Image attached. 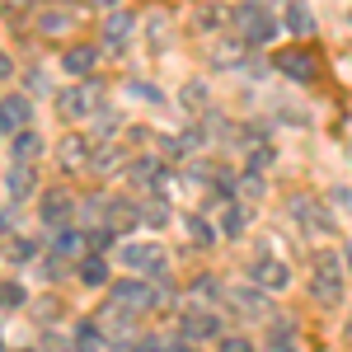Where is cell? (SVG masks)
<instances>
[{"instance_id": "cell-11", "label": "cell", "mask_w": 352, "mask_h": 352, "mask_svg": "<svg viewBox=\"0 0 352 352\" xmlns=\"http://www.w3.org/2000/svg\"><path fill=\"white\" fill-rule=\"evenodd\" d=\"M43 155V136L33 132V127H24V132L14 136V164H33Z\"/></svg>"}, {"instance_id": "cell-43", "label": "cell", "mask_w": 352, "mask_h": 352, "mask_svg": "<svg viewBox=\"0 0 352 352\" xmlns=\"http://www.w3.org/2000/svg\"><path fill=\"white\" fill-rule=\"evenodd\" d=\"M348 268H352V244H348Z\"/></svg>"}, {"instance_id": "cell-34", "label": "cell", "mask_w": 352, "mask_h": 352, "mask_svg": "<svg viewBox=\"0 0 352 352\" xmlns=\"http://www.w3.org/2000/svg\"><path fill=\"white\" fill-rule=\"evenodd\" d=\"M240 192H244V197H263V179H258V174H249V179L240 184Z\"/></svg>"}, {"instance_id": "cell-6", "label": "cell", "mask_w": 352, "mask_h": 352, "mask_svg": "<svg viewBox=\"0 0 352 352\" xmlns=\"http://www.w3.org/2000/svg\"><path fill=\"white\" fill-rule=\"evenodd\" d=\"M56 109H61V118H85V113L99 109V89H94V85H80V89H61V94H56Z\"/></svg>"}, {"instance_id": "cell-32", "label": "cell", "mask_w": 352, "mask_h": 352, "mask_svg": "<svg viewBox=\"0 0 352 352\" xmlns=\"http://www.w3.org/2000/svg\"><path fill=\"white\" fill-rule=\"evenodd\" d=\"M249 164H258V169H263V164H272V146H268V141H258V146L249 151Z\"/></svg>"}, {"instance_id": "cell-2", "label": "cell", "mask_w": 352, "mask_h": 352, "mask_svg": "<svg viewBox=\"0 0 352 352\" xmlns=\"http://www.w3.org/2000/svg\"><path fill=\"white\" fill-rule=\"evenodd\" d=\"M122 263L132 272H146V277H164L169 254H164L160 244H127V249H122Z\"/></svg>"}, {"instance_id": "cell-19", "label": "cell", "mask_w": 352, "mask_h": 352, "mask_svg": "<svg viewBox=\"0 0 352 352\" xmlns=\"http://www.w3.org/2000/svg\"><path fill=\"white\" fill-rule=\"evenodd\" d=\"M33 188H38L33 169H28V164H14V169H10V192H14V197H28Z\"/></svg>"}, {"instance_id": "cell-39", "label": "cell", "mask_w": 352, "mask_h": 352, "mask_svg": "<svg viewBox=\"0 0 352 352\" xmlns=\"http://www.w3.org/2000/svg\"><path fill=\"white\" fill-rule=\"evenodd\" d=\"M338 207H343V212H352V192H348V188L338 192Z\"/></svg>"}, {"instance_id": "cell-7", "label": "cell", "mask_w": 352, "mask_h": 352, "mask_svg": "<svg viewBox=\"0 0 352 352\" xmlns=\"http://www.w3.org/2000/svg\"><path fill=\"white\" fill-rule=\"evenodd\" d=\"M28 113H33V99H28V94H10V99L0 104V127L19 136L28 127Z\"/></svg>"}, {"instance_id": "cell-28", "label": "cell", "mask_w": 352, "mask_h": 352, "mask_svg": "<svg viewBox=\"0 0 352 352\" xmlns=\"http://www.w3.org/2000/svg\"><path fill=\"white\" fill-rule=\"evenodd\" d=\"M38 24H43V33H66V28H71V19H66L61 10H47V14H43Z\"/></svg>"}, {"instance_id": "cell-5", "label": "cell", "mask_w": 352, "mask_h": 352, "mask_svg": "<svg viewBox=\"0 0 352 352\" xmlns=\"http://www.w3.org/2000/svg\"><path fill=\"white\" fill-rule=\"evenodd\" d=\"M249 277H254V287H263V292H282V287L292 282V268H287L282 258H254V263H249Z\"/></svg>"}, {"instance_id": "cell-30", "label": "cell", "mask_w": 352, "mask_h": 352, "mask_svg": "<svg viewBox=\"0 0 352 352\" xmlns=\"http://www.w3.org/2000/svg\"><path fill=\"white\" fill-rule=\"evenodd\" d=\"M0 305H24V287L19 282H0Z\"/></svg>"}, {"instance_id": "cell-4", "label": "cell", "mask_w": 352, "mask_h": 352, "mask_svg": "<svg viewBox=\"0 0 352 352\" xmlns=\"http://www.w3.org/2000/svg\"><path fill=\"white\" fill-rule=\"evenodd\" d=\"M310 292L320 305H338L343 300V277H338V258H320V272L310 282Z\"/></svg>"}, {"instance_id": "cell-21", "label": "cell", "mask_w": 352, "mask_h": 352, "mask_svg": "<svg viewBox=\"0 0 352 352\" xmlns=\"http://www.w3.org/2000/svg\"><path fill=\"white\" fill-rule=\"evenodd\" d=\"M244 221H249V212H244V207H226V217H221V235L240 240V235H244Z\"/></svg>"}, {"instance_id": "cell-42", "label": "cell", "mask_w": 352, "mask_h": 352, "mask_svg": "<svg viewBox=\"0 0 352 352\" xmlns=\"http://www.w3.org/2000/svg\"><path fill=\"white\" fill-rule=\"evenodd\" d=\"M10 5H33V0H10Z\"/></svg>"}, {"instance_id": "cell-37", "label": "cell", "mask_w": 352, "mask_h": 352, "mask_svg": "<svg viewBox=\"0 0 352 352\" xmlns=\"http://www.w3.org/2000/svg\"><path fill=\"white\" fill-rule=\"evenodd\" d=\"M192 292H197V296H221V287H217V282H212V277H202V282H197Z\"/></svg>"}, {"instance_id": "cell-15", "label": "cell", "mask_w": 352, "mask_h": 352, "mask_svg": "<svg viewBox=\"0 0 352 352\" xmlns=\"http://www.w3.org/2000/svg\"><path fill=\"white\" fill-rule=\"evenodd\" d=\"M136 28L132 14H122V10H109V19H104V38L109 43H127V33Z\"/></svg>"}, {"instance_id": "cell-35", "label": "cell", "mask_w": 352, "mask_h": 352, "mask_svg": "<svg viewBox=\"0 0 352 352\" xmlns=\"http://www.w3.org/2000/svg\"><path fill=\"white\" fill-rule=\"evenodd\" d=\"M221 352H254L249 338H221Z\"/></svg>"}, {"instance_id": "cell-22", "label": "cell", "mask_w": 352, "mask_h": 352, "mask_svg": "<svg viewBox=\"0 0 352 352\" xmlns=\"http://www.w3.org/2000/svg\"><path fill=\"white\" fill-rule=\"evenodd\" d=\"M104 277H109V263H104V258H80V282L85 287H99Z\"/></svg>"}, {"instance_id": "cell-3", "label": "cell", "mask_w": 352, "mask_h": 352, "mask_svg": "<svg viewBox=\"0 0 352 352\" xmlns=\"http://www.w3.org/2000/svg\"><path fill=\"white\" fill-rule=\"evenodd\" d=\"M113 305L127 310V315H141V310L155 305V292L146 282H136V277H122V282H113Z\"/></svg>"}, {"instance_id": "cell-13", "label": "cell", "mask_w": 352, "mask_h": 352, "mask_svg": "<svg viewBox=\"0 0 352 352\" xmlns=\"http://www.w3.org/2000/svg\"><path fill=\"white\" fill-rule=\"evenodd\" d=\"M282 19H287V28H292L296 38H310V33H315V14H310L305 5H296V0L287 5V14H282Z\"/></svg>"}, {"instance_id": "cell-40", "label": "cell", "mask_w": 352, "mask_h": 352, "mask_svg": "<svg viewBox=\"0 0 352 352\" xmlns=\"http://www.w3.org/2000/svg\"><path fill=\"white\" fill-rule=\"evenodd\" d=\"M94 10H118V0H89Z\"/></svg>"}, {"instance_id": "cell-31", "label": "cell", "mask_w": 352, "mask_h": 352, "mask_svg": "<svg viewBox=\"0 0 352 352\" xmlns=\"http://www.w3.org/2000/svg\"><path fill=\"white\" fill-rule=\"evenodd\" d=\"M118 122H122V118H118L113 109H99V113H94V127H99V132H118Z\"/></svg>"}, {"instance_id": "cell-23", "label": "cell", "mask_w": 352, "mask_h": 352, "mask_svg": "<svg viewBox=\"0 0 352 352\" xmlns=\"http://www.w3.org/2000/svg\"><path fill=\"white\" fill-rule=\"evenodd\" d=\"M89 164H94L99 174H113V169L122 164V155H118V146H99V151L89 155Z\"/></svg>"}, {"instance_id": "cell-14", "label": "cell", "mask_w": 352, "mask_h": 352, "mask_svg": "<svg viewBox=\"0 0 352 352\" xmlns=\"http://www.w3.org/2000/svg\"><path fill=\"white\" fill-rule=\"evenodd\" d=\"M230 300H235L240 315H263V287H235Z\"/></svg>"}, {"instance_id": "cell-44", "label": "cell", "mask_w": 352, "mask_h": 352, "mask_svg": "<svg viewBox=\"0 0 352 352\" xmlns=\"http://www.w3.org/2000/svg\"><path fill=\"white\" fill-rule=\"evenodd\" d=\"M28 352H33V348H28Z\"/></svg>"}, {"instance_id": "cell-41", "label": "cell", "mask_w": 352, "mask_h": 352, "mask_svg": "<svg viewBox=\"0 0 352 352\" xmlns=\"http://www.w3.org/2000/svg\"><path fill=\"white\" fill-rule=\"evenodd\" d=\"M0 235H10V212H0Z\"/></svg>"}, {"instance_id": "cell-12", "label": "cell", "mask_w": 352, "mask_h": 352, "mask_svg": "<svg viewBox=\"0 0 352 352\" xmlns=\"http://www.w3.org/2000/svg\"><path fill=\"white\" fill-rule=\"evenodd\" d=\"M184 338H221L217 315H184Z\"/></svg>"}, {"instance_id": "cell-17", "label": "cell", "mask_w": 352, "mask_h": 352, "mask_svg": "<svg viewBox=\"0 0 352 352\" xmlns=\"http://www.w3.org/2000/svg\"><path fill=\"white\" fill-rule=\"evenodd\" d=\"M56 160H61V169H80L89 155H85V141L80 136H66L61 146H56Z\"/></svg>"}, {"instance_id": "cell-36", "label": "cell", "mask_w": 352, "mask_h": 352, "mask_svg": "<svg viewBox=\"0 0 352 352\" xmlns=\"http://www.w3.org/2000/svg\"><path fill=\"white\" fill-rule=\"evenodd\" d=\"M235 56H240V47H230V43H221V47H217V61H221V66H230Z\"/></svg>"}, {"instance_id": "cell-1", "label": "cell", "mask_w": 352, "mask_h": 352, "mask_svg": "<svg viewBox=\"0 0 352 352\" xmlns=\"http://www.w3.org/2000/svg\"><path fill=\"white\" fill-rule=\"evenodd\" d=\"M235 24H240V38H244V43H254V47L272 43V33H277L268 5H240V10H235Z\"/></svg>"}, {"instance_id": "cell-8", "label": "cell", "mask_w": 352, "mask_h": 352, "mask_svg": "<svg viewBox=\"0 0 352 352\" xmlns=\"http://www.w3.org/2000/svg\"><path fill=\"white\" fill-rule=\"evenodd\" d=\"M287 212H292L296 221H305L310 230H329V226H333V221H329V212L315 202V197H305V192H296V197H292V207H287Z\"/></svg>"}, {"instance_id": "cell-24", "label": "cell", "mask_w": 352, "mask_h": 352, "mask_svg": "<svg viewBox=\"0 0 352 352\" xmlns=\"http://www.w3.org/2000/svg\"><path fill=\"white\" fill-rule=\"evenodd\" d=\"M132 184H160V164L151 160V155H146V160H136L132 164Z\"/></svg>"}, {"instance_id": "cell-10", "label": "cell", "mask_w": 352, "mask_h": 352, "mask_svg": "<svg viewBox=\"0 0 352 352\" xmlns=\"http://www.w3.org/2000/svg\"><path fill=\"white\" fill-rule=\"evenodd\" d=\"M94 61H99L94 47H66V52H61V71H66V76H89Z\"/></svg>"}, {"instance_id": "cell-38", "label": "cell", "mask_w": 352, "mask_h": 352, "mask_svg": "<svg viewBox=\"0 0 352 352\" xmlns=\"http://www.w3.org/2000/svg\"><path fill=\"white\" fill-rule=\"evenodd\" d=\"M10 76H14V66H10V56L0 52V80H10Z\"/></svg>"}, {"instance_id": "cell-20", "label": "cell", "mask_w": 352, "mask_h": 352, "mask_svg": "<svg viewBox=\"0 0 352 352\" xmlns=\"http://www.w3.org/2000/svg\"><path fill=\"white\" fill-rule=\"evenodd\" d=\"M136 221H146V226H164V221H169V207H164L160 197H151V202L136 207Z\"/></svg>"}, {"instance_id": "cell-25", "label": "cell", "mask_w": 352, "mask_h": 352, "mask_svg": "<svg viewBox=\"0 0 352 352\" xmlns=\"http://www.w3.org/2000/svg\"><path fill=\"white\" fill-rule=\"evenodd\" d=\"M268 352H296V329H272Z\"/></svg>"}, {"instance_id": "cell-27", "label": "cell", "mask_w": 352, "mask_h": 352, "mask_svg": "<svg viewBox=\"0 0 352 352\" xmlns=\"http://www.w3.org/2000/svg\"><path fill=\"white\" fill-rule=\"evenodd\" d=\"M80 230H56V254H71V258H76V254H80Z\"/></svg>"}, {"instance_id": "cell-9", "label": "cell", "mask_w": 352, "mask_h": 352, "mask_svg": "<svg viewBox=\"0 0 352 352\" xmlns=\"http://www.w3.org/2000/svg\"><path fill=\"white\" fill-rule=\"evenodd\" d=\"M71 212H76V207H71V192L66 188H52L43 197V221H47V226H66Z\"/></svg>"}, {"instance_id": "cell-18", "label": "cell", "mask_w": 352, "mask_h": 352, "mask_svg": "<svg viewBox=\"0 0 352 352\" xmlns=\"http://www.w3.org/2000/svg\"><path fill=\"white\" fill-rule=\"evenodd\" d=\"M104 343H109L104 324H80V329H76V348H80V352H99Z\"/></svg>"}, {"instance_id": "cell-26", "label": "cell", "mask_w": 352, "mask_h": 352, "mask_svg": "<svg viewBox=\"0 0 352 352\" xmlns=\"http://www.w3.org/2000/svg\"><path fill=\"white\" fill-rule=\"evenodd\" d=\"M184 226H188L192 244H217V230H212V226H207V221H202V217H188V221H184Z\"/></svg>"}, {"instance_id": "cell-16", "label": "cell", "mask_w": 352, "mask_h": 352, "mask_svg": "<svg viewBox=\"0 0 352 352\" xmlns=\"http://www.w3.org/2000/svg\"><path fill=\"white\" fill-rule=\"evenodd\" d=\"M277 66H282L292 80H310V76H315V56H305V52H287Z\"/></svg>"}, {"instance_id": "cell-33", "label": "cell", "mask_w": 352, "mask_h": 352, "mask_svg": "<svg viewBox=\"0 0 352 352\" xmlns=\"http://www.w3.org/2000/svg\"><path fill=\"white\" fill-rule=\"evenodd\" d=\"M202 99H207V85H202V80H192L188 89H184V104H192V109H197Z\"/></svg>"}, {"instance_id": "cell-29", "label": "cell", "mask_w": 352, "mask_h": 352, "mask_svg": "<svg viewBox=\"0 0 352 352\" xmlns=\"http://www.w3.org/2000/svg\"><path fill=\"white\" fill-rule=\"evenodd\" d=\"M127 94H132V99H141V104H160V89H155V85L132 80V85H127Z\"/></svg>"}]
</instances>
